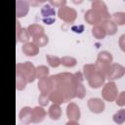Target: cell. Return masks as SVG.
I'll return each instance as SVG.
<instances>
[{
  "label": "cell",
  "mask_w": 125,
  "mask_h": 125,
  "mask_svg": "<svg viewBox=\"0 0 125 125\" xmlns=\"http://www.w3.org/2000/svg\"><path fill=\"white\" fill-rule=\"evenodd\" d=\"M42 20L47 24H52L55 21V16L56 12L50 5H45L41 10Z\"/></svg>",
  "instance_id": "6da1fadb"
}]
</instances>
